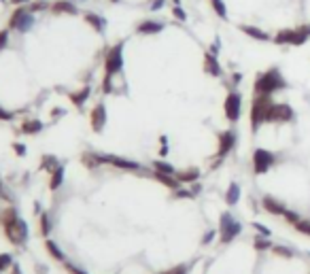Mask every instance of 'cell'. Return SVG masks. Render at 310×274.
Instances as JSON below:
<instances>
[{
    "instance_id": "6da1fadb",
    "label": "cell",
    "mask_w": 310,
    "mask_h": 274,
    "mask_svg": "<svg viewBox=\"0 0 310 274\" xmlns=\"http://www.w3.org/2000/svg\"><path fill=\"white\" fill-rule=\"evenodd\" d=\"M0 223H3V229H5V236L11 244L15 247H21V244L28 240V223L19 217V213L9 206L5 208V213L0 215Z\"/></svg>"
},
{
    "instance_id": "7a4b0ae2",
    "label": "cell",
    "mask_w": 310,
    "mask_h": 274,
    "mask_svg": "<svg viewBox=\"0 0 310 274\" xmlns=\"http://www.w3.org/2000/svg\"><path fill=\"white\" fill-rule=\"evenodd\" d=\"M283 90H287V81L278 66L268 68L265 73H257L255 83H253V96H272Z\"/></svg>"
},
{
    "instance_id": "3957f363",
    "label": "cell",
    "mask_w": 310,
    "mask_h": 274,
    "mask_svg": "<svg viewBox=\"0 0 310 274\" xmlns=\"http://www.w3.org/2000/svg\"><path fill=\"white\" fill-rule=\"evenodd\" d=\"M219 244H230L234 242L242 232V223L238 221L230 210H225L221 217H219Z\"/></svg>"
},
{
    "instance_id": "277c9868",
    "label": "cell",
    "mask_w": 310,
    "mask_h": 274,
    "mask_svg": "<svg viewBox=\"0 0 310 274\" xmlns=\"http://www.w3.org/2000/svg\"><path fill=\"white\" fill-rule=\"evenodd\" d=\"M274 102L272 96H253L251 100V134H257L259 128L265 123V113Z\"/></svg>"
},
{
    "instance_id": "5b68a950",
    "label": "cell",
    "mask_w": 310,
    "mask_h": 274,
    "mask_svg": "<svg viewBox=\"0 0 310 274\" xmlns=\"http://www.w3.org/2000/svg\"><path fill=\"white\" fill-rule=\"evenodd\" d=\"M223 113H225V119L230 123H238L242 117V94L232 90L228 96H225V102H223Z\"/></svg>"
},
{
    "instance_id": "8992f818",
    "label": "cell",
    "mask_w": 310,
    "mask_h": 274,
    "mask_svg": "<svg viewBox=\"0 0 310 274\" xmlns=\"http://www.w3.org/2000/svg\"><path fill=\"white\" fill-rule=\"evenodd\" d=\"M34 24V13L28 7H17L9 17V28L17 32H28Z\"/></svg>"
},
{
    "instance_id": "52a82bcc",
    "label": "cell",
    "mask_w": 310,
    "mask_h": 274,
    "mask_svg": "<svg viewBox=\"0 0 310 274\" xmlns=\"http://www.w3.org/2000/svg\"><path fill=\"white\" fill-rule=\"evenodd\" d=\"M295 113L287 102H272L265 113V123H291Z\"/></svg>"
},
{
    "instance_id": "ba28073f",
    "label": "cell",
    "mask_w": 310,
    "mask_h": 274,
    "mask_svg": "<svg viewBox=\"0 0 310 274\" xmlns=\"http://www.w3.org/2000/svg\"><path fill=\"white\" fill-rule=\"evenodd\" d=\"M123 70V43L113 45L104 55V73L106 75H119Z\"/></svg>"
},
{
    "instance_id": "9c48e42d",
    "label": "cell",
    "mask_w": 310,
    "mask_h": 274,
    "mask_svg": "<svg viewBox=\"0 0 310 274\" xmlns=\"http://www.w3.org/2000/svg\"><path fill=\"white\" fill-rule=\"evenodd\" d=\"M253 172L259 177V175H265V172H270L272 166L276 164V155L272 151H268V149H255L253 151Z\"/></svg>"
},
{
    "instance_id": "30bf717a",
    "label": "cell",
    "mask_w": 310,
    "mask_h": 274,
    "mask_svg": "<svg viewBox=\"0 0 310 274\" xmlns=\"http://www.w3.org/2000/svg\"><path fill=\"white\" fill-rule=\"evenodd\" d=\"M236 142H238V134H236V130H223V132L217 134V153H215V160H223V157H228L234 147H236Z\"/></svg>"
},
{
    "instance_id": "8fae6325",
    "label": "cell",
    "mask_w": 310,
    "mask_h": 274,
    "mask_svg": "<svg viewBox=\"0 0 310 274\" xmlns=\"http://www.w3.org/2000/svg\"><path fill=\"white\" fill-rule=\"evenodd\" d=\"M102 162L104 164H110L119 170H130V172H143V175H153V170H147L145 166H140L138 162L134 160H125V157H119V155H102Z\"/></svg>"
},
{
    "instance_id": "7c38bea8",
    "label": "cell",
    "mask_w": 310,
    "mask_h": 274,
    "mask_svg": "<svg viewBox=\"0 0 310 274\" xmlns=\"http://www.w3.org/2000/svg\"><path fill=\"white\" fill-rule=\"evenodd\" d=\"M106 107H104V102H98L94 109H92V115H90V125H92V130L94 132H98L100 134L102 130H104V125H106Z\"/></svg>"
},
{
    "instance_id": "4fadbf2b",
    "label": "cell",
    "mask_w": 310,
    "mask_h": 274,
    "mask_svg": "<svg viewBox=\"0 0 310 274\" xmlns=\"http://www.w3.org/2000/svg\"><path fill=\"white\" fill-rule=\"evenodd\" d=\"M261 208L265 210V213H270V215H274V217H283V215L289 210L283 202H278L274 196H263L261 198Z\"/></svg>"
},
{
    "instance_id": "5bb4252c",
    "label": "cell",
    "mask_w": 310,
    "mask_h": 274,
    "mask_svg": "<svg viewBox=\"0 0 310 274\" xmlns=\"http://www.w3.org/2000/svg\"><path fill=\"white\" fill-rule=\"evenodd\" d=\"M202 68H204V73H206L208 77H217V79L223 77V66L219 64L217 55L210 53V51L204 53V64H202Z\"/></svg>"
},
{
    "instance_id": "9a60e30c",
    "label": "cell",
    "mask_w": 310,
    "mask_h": 274,
    "mask_svg": "<svg viewBox=\"0 0 310 274\" xmlns=\"http://www.w3.org/2000/svg\"><path fill=\"white\" fill-rule=\"evenodd\" d=\"M166 28L164 22H158V19H145L136 26V32L143 34V36H153V34H160Z\"/></svg>"
},
{
    "instance_id": "2e32d148",
    "label": "cell",
    "mask_w": 310,
    "mask_h": 274,
    "mask_svg": "<svg viewBox=\"0 0 310 274\" xmlns=\"http://www.w3.org/2000/svg\"><path fill=\"white\" fill-rule=\"evenodd\" d=\"M238 30H240L242 34H247V36H251L253 40H259V43L272 40V36L268 34L265 30H261V28H257V26H251V24H240V26H238Z\"/></svg>"
},
{
    "instance_id": "e0dca14e",
    "label": "cell",
    "mask_w": 310,
    "mask_h": 274,
    "mask_svg": "<svg viewBox=\"0 0 310 274\" xmlns=\"http://www.w3.org/2000/svg\"><path fill=\"white\" fill-rule=\"evenodd\" d=\"M274 45H291L295 47V28H283L272 36Z\"/></svg>"
},
{
    "instance_id": "ac0fdd59",
    "label": "cell",
    "mask_w": 310,
    "mask_h": 274,
    "mask_svg": "<svg viewBox=\"0 0 310 274\" xmlns=\"http://www.w3.org/2000/svg\"><path fill=\"white\" fill-rule=\"evenodd\" d=\"M176 179H179V183H183V185H191V183H198L200 181V168H185V170H176V175H174Z\"/></svg>"
},
{
    "instance_id": "d6986e66",
    "label": "cell",
    "mask_w": 310,
    "mask_h": 274,
    "mask_svg": "<svg viewBox=\"0 0 310 274\" xmlns=\"http://www.w3.org/2000/svg\"><path fill=\"white\" fill-rule=\"evenodd\" d=\"M51 11L55 13V15H77L79 9L75 7V3H70V0H58V3L51 5Z\"/></svg>"
},
{
    "instance_id": "ffe728a7",
    "label": "cell",
    "mask_w": 310,
    "mask_h": 274,
    "mask_svg": "<svg viewBox=\"0 0 310 274\" xmlns=\"http://www.w3.org/2000/svg\"><path fill=\"white\" fill-rule=\"evenodd\" d=\"M90 96H92V90L85 85V88H81V90H77V92H70V94H68V100H70V102H73L77 109H83V104L87 102Z\"/></svg>"
},
{
    "instance_id": "44dd1931",
    "label": "cell",
    "mask_w": 310,
    "mask_h": 274,
    "mask_svg": "<svg viewBox=\"0 0 310 274\" xmlns=\"http://www.w3.org/2000/svg\"><path fill=\"white\" fill-rule=\"evenodd\" d=\"M83 19H85V24H90L96 32H104L106 30V19L102 17V15H98V13H85L83 15Z\"/></svg>"
},
{
    "instance_id": "7402d4cb",
    "label": "cell",
    "mask_w": 310,
    "mask_h": 274,
    "mask_svg": "<svg viewBox=\"0 0 310 274\" xmlns=\"http://www.w3.org/2000/svg\"><path fill=\"white\" fill-rule=\"evenodd\" d=\"M151 179H155V181H158V183H162L164 187H168V189H179V179L174 177V175H162V172H155L153 170V175H151Z\"/></svg>"
},
{
    "instance_id": "603a6c76",
    "label": "cell",
    "mask_w": 310,
    "mask_h": 274,
    "mask_svg": "<svg viewBox=\"0 0 310 274\" xmlns=\"http://www.w3.org/2000/svg\"><path fill=\"white\" fill-rule=\"evenodd\" d=\"M238 202H240V185L236 181H232L228 185V192H225V204L228 206H236Z\"/></svg>"
},
{
    "instance_id": "cb8c5ba5",
    "label": "cell",
    "mask_w": 310,
    "mask_h": 274,
    "mask_svg": "<svg viewBox=\"0 0 310 274\" xmlns=\"http://www.w3.org/2000/svg\"><path fill=\"white\" fill-rule=\"evenodd\" d=\"M43 121H40V119H24L21 121V132L24 134H30V136H34V134H38V132H43Z\"/></svg>"
},
{
    "instance_id": "d4e9b609",
    "label": "cell",
    "mask_w": 310,
    "mask_h": 274,
    "mask_svg": "<svg viewBox=\"0 0 310 274\" xmlns=\"http://www.w3.org/2000/svg\"><path fill=\"white\" fill-rule=\"evenodd\" d=\"M81 164H83V166H87L90 170H94V168H98V166L104 164V162H102V155H100V153L85 151V153L81 155Z\"/></svg>"
},
{
    "instance_id": "484cf974",
    "label": "cell",
    "mask_w": 310,
    "mask_h": 274,
    "mask_svg": "<svg viewBox=\"0 0 310 274\" xmlns=\"http://www.w3.org/2000/svg\"><path fill=\"white\" fill-rule=\"evenodd\" d=\"M60 166H62V162H60L55 155H43V157H40V170H45L47 175L55 172Z\"/></svg>"
},
{
    "instance_id": "4316f807",
    "label": "cell",
    "mask_w": 310,
    "mask_h": 274,
    "mask_svg": "<svg viewBox=\"0 0 310 274\" xmlns=\"http://www.w3.org/2000/svg\"><path fill=\"white\" fill-rule=\"evenodd\" d=\"M306 40H310V24H302L295 28V47H302Z\"/></svg>"
},
{
    "instance_id": "83f0119b",
    "label": "cell",
    "mask_w": 310,
    "mask_h": 274,
    "mask_svg": "<svg viewBox=\"0 0 310 274\" xmlns=\"http://www.w3.org/2000/svg\"><path fill=\"white\" fill-rule=\"evenodd\" d=\"M45 249H47V253H49V255L55 259V262H62V264L66 262V255L62 253V249H60V247H58V244H55L53 240H49V238L45 240Z\"/></svg>"
},
{
    "instance_id": "f1b7e54d",
    "label": "cell",
    "mask_w": 310,
    "mask_h": 274,
    "mask_svg": "<svg viewBox=\"0 0 310 274\" xmlns=\"http://www.w3.org/2000/svg\"><path fill=\"white\" fill-rule=\"evenodd\" d=\"M64 183V166H60L55 172H51V179H49V189L51 192H58Z\"/></svg>"
},
{
    "instance_id": "f546056e",
    "label": "cell",
    "mask_w": 310,
    "mask_h": 274,
    "mask_svg": "<svg viewBox=\"0 0 310 274\" xmlns=\"http://www.w3.org/2000/svg\"><path fill=\"white\" fill-rule=\"evenodd\" d=\"M151 168H153L155 172H162V175H176V168H174L172 164L164 162V160H155V162L151 164Z\"/></svg>"
},
{
    "instance_id": "4dcf8cb0",
    "label": "cell",
    "mask_w": 310,
    "mask_h": 274,
    "mask_svg": "<svg viewBox=\"0 0 310 274\" xmlns=\"http://www.w3.org/2000/svg\"><path fill=\"white\" fill-rule=\"evenodd\" d=\"M272 247H274V244L270 242V238H268V236L257 234L255 238H253V249H255V251H270Z\"/></svg>"
},
{
    "instance_id": "1f68e13d",
    "label": "cell",
    "mask_w": 310,
    "mask_h": 274,
    "mask_svg": "<svg viewBox=\"0 0 310 274\" xmlns=\"http://www.w3.org/2000/svg\"><path fill=\"white\" fill-rule=\"evenodd\" d=\"M51 229H53V219H51V215H49V213H40V234L47 238V236L51 234Z\"/></svg>"
},
{
    "instance_id": "d6a6232c",
    "label": "cell",
    "mask_w": 310,
    "mask_h": 274,
    "mask_svg": "<svg viewBox=\"0 0 310 274\" xmlns=\"http://www.w3.org/2000/svg\"><path fill=\"white\" fill-rule=\"evenodd\" d=\"M210 7H213V11L217 13L219 19H228V7H225L223 0H208Z\"/></svg>"
},
{
    "instance_id": "836d02e7",
    "label": "cell",
    "mask_w": 310,
    "mask_h": 274,
    "mask_svg": "<svg viewBox=\"0 0 310 274\" xmlns=\"http://www.w3.org/2000/svg\"><path fill=\"white\" fill-rule=\"evenodd\" d=\"M274 255H278V257H285V259H291L293 255H295V251L293 249H289V247H283V244H274V247L270 249Z\"/></svg>"
},
{
    "instance_id": "e575fe53",
    "label": "cell",
    "mask_w": 310,
    "mask_h": 274,
    "mask_svg": "<svg viewBox=\"0 0 310 274\" xmlns=\"http://www.w3.org/2000/svg\"><path fill=\"white\" fill-rule=\"evenodd\" d=\"M13 264H15V259H13L9 253H0V272H5L9 270Z\"/></svg>"
},
{
    "instance_id": "d590c367",
    "label": "cell",
    "mask_w": 310,
    "mask_h": 274,
    "mask_svg": "<svg viewBox=\"0 0 310 274\" xmlns=\"http://www.w3.org/2000/svg\"><path fill=\"white\" fill-rule=\"evenodd\" d=\"M28 9H30L32 13H38V11H47V9H51V7H49L47 0H34V3L28 5Z\"/></svg>"
},
{
    "instance_id": "8d00e7d4",
    "label": "cell",
    "mask_w": 310,
    "mask_h": 274,
    "mask_svg": "<svg viewBox=\"0 0 310 274\" xmlns=\"http://www.w3.org/2000/svg\"><path fill=\"white\" fill-rule=\"evenodd\" d=\"M172 198H174V200H183V198H185V200H193L195 196H193V192H191V187H189V189H181V187H179V189H174Z\"/></svg>"
},
{
    "instance_id": "74e56055",
    "label": "cell",
    "mask_w": 310,
    "mask_h": 274,
    "mask_svg": "<svg viewBox=\"0 0 310 274\" xmlns=\"http://www.w3.org/2000/svg\"><path fill=\"white\" fill-rule=\"evenodd\" d=\"M293 227L298 229L300 234H304V236H310V219H300V221L295 223Z\"/></svg>"
},
{
    "instance_id": "f35d334b",
    "label": "cell",
    "mask_w": 310,
    "mask_h": 274,
    "mask_svg": "<svg viewBox=\"0 0 310 274\" xmlns=\"http://www.w3.org/2000/svg\"><path fill=\"white\" fill-rule=\"evenodd\" d=\"M215 236H219V229H208V232H204V236H202L200 244H202V247H208V244L215 240Z\"/></svg>"
},
{
    "instance_id": "ab89813d",
    "label": "cell",
    "mask_w": 310,
    "mask_h": 274,
    "mask_svg": "<svg viewBox=\"0 0 310 274\" xmlns=\"http://www.w3.org/2000/svg\"><path fill=\"white\" fill-rule=\"evenodd\" d=\"M172 17L176 22H187V13H185L183 7H172Z\"/></svg>"
},
{
    "instance_id": "60d3db41",
    "label": "cell",
    "mask_w": 310,
    "mask_h": 274,
    "mask_svg": "<svg viewBox=\"0 0 310 274\" xmlns=\"http://www.w3.org/2000/svg\"><path fill=\"white\" fill-rule=\"evenodd\" d=\"M64 268H66V272H68V274H87V272L83 270V268L75 266L73 262H68V259H66V262H64Z\"/></svg>"
},
{
    "instance_id": "b9f144b4",
    "label": "cell",
    "mask_w": 310,
    "mask_h": 274,
    "mask_svg": "<svg viewBox=\"0 0 310 274\" xmlns=\"http://www.w3.org/2000/svg\"><path fill=\"white\" fill-rule=\"evenodd\" d=\"M283 219H285V221H287L289 225H295V223H298V221H300L302 217H300L298 213H293V210H287V213L283 215Z\"/></svg>"
},
{
    "instance_id": "7bdbcfd3",
    "label": "cell",
    "mask_w": 310,
    "mask_h": 274,
    "mask_svg": "<svg viewBox=\"0 0 310 274\" xmlns=\"http://www.w3.org/2000/svg\"><path fill=\"white\" fill-rule=\"evenodd\" d=\"M251 227H255V229H257V234H261V236H268V238H270V229H268L263 223H259V221H253V223H251Z\"/></svg>"
},
{
    "instance_id": "ee69618b",
    "label": "cell",
    "mask_w": 310,
    "mask_h": 274,
    "mask_svg": "<svg viewBox=\"0 0 310 274\" xmlns=\"http://www.w3.org/2000/svg\"><path fill=\"white\" fill-rule=\"evenodd\" d=\"M185 272H189V266H174V268L164 270V272H160V274H185Z\"/></svg>"
},
{
    "instance_id": "f6af8a7d",
    "label": "cell",
    "mask_w": 310,
    "mask_h": 274,
    "mask_svg": "<svg viewBox=\"0 0 310 274\" xmlns=\"http://www.w3.org/2000/svg\"><path fill=\"white\" fill-rule=\"evenodd\" d=\"M9 45V30H0V51Z\"/></svg>"
},
{
    "instance_id": "bcb514c9",
    "label": "cell",
    "mask_w": 310,
    "mask_h": 274,
    "mask_svg": "<svg viewBox=\"0 0 310 274\" xmlns=\"http://www.w3.org/2000/svg\"><path fill=\"white\" fill-rule=\"evenodd\" d=\"M13 117H15V113H11V111H5L3 107H0V121H11Z\"/></svg>"
},
{
    "instance_id": "7dc6e473",
    "label": "cell",
    "mask_w": 310,
    "mask_h": 274,
    "mask_svg": "<svg viewBox=\"0 0 310 274\" xmlns=\"http://www.w3.org/2000/svg\"><path fill=\"white\" fill-rule=\"evenodd\" d=\"M13 151H15L19 157H24L26 155V145L24 142H13Z\"/></svg>"
},
{
    "instance_id": "c3c4849f",
    "label": "cell",
    "mask_w": 310,
    "mask_h": 274,
    "mask_svg": "<svg viewBox=\"0 0 310 274\" xmlns=\"http://www.w3.org/2000/svg\"><path fill=\"white\" fill-rule=\"evenodd\" d=\"M166 5V0H151V5H149V9L151 11H160L162 7Z\"/></svg>"
},
{
    "instance_id": "681fc988",
    "label": "cell",
    "mask_w": 310,
    "mask_h": 274,
    "mask_svg": "<svg viewBox=\"0 0 310 274\" xmlns=\"http://www.w3.org/2000/svg\"><path fill=\"white\" fill-rule=\"evenodd\" d=\"M219 47H221V38L217 36V38H215V43L210 45V53H215V55H217V53H219Z\"/></svg>"
},
{
    "instance_id": "f907efd6",
    "label": "cell",
    "mask_w": 310,
    "mask_h": 274,
    "mask_svg": "<svg viewBox=\"0 0 310 274\" xmlns=\"http://www.w3.org/2000/svg\"><path fill=\"white\" fill-rule=\"evenodd\" d=\"M9 274H24V270H21V266L15 262V264H13V266L9 268Z\"/></svg>"
},
{
    "instance_id": "816d5d0a",
    "label": "cell",
    "mask_w": 310,
    "mask_h": 274,
    "mask_svg": "<svg viewBox=\"0 0 310 274\" xmlns=\"http://www.w3.org/2000/svg\"><path fill=\"white\" fill-rule=\"evenodd\" d=\"M11 5L13 7H28V5H30V0H11Z\"/></svg>"
},
{
    "instance_id": "f5cc1de1",
    "label": "cell",
    "mask_w": 310,
    "mask_h": 274,
    "mask_svg": "<svg viewBox=\"0 0 310 274\" xmlns=\"http://www.w3.org/2000/svg\"><path fill=\"white\" fill-rule=\"evenodd\" d=\"M62 115H66V111H64V109H60V107H58V109H55V111H53V113H51V117H53V119H58V117H62Z\"/></svg>"
},
{
    "instance_id": "db71d44e",
    "label": "cell",
    "mask_w": 310,
    "mask_h": 274,
    "mask_svg": "<svg viewBox=\"0 0 310 274\" xmlns=\"http://www.w3.org/2000/svg\"><path fill=\"white\" fill-rule=\"evenodd\" d=\"M240 81H242V75H240V73H232V83H234V85H238Z\"/></svg>"
},
{
    "instance_id": "11a10c76",
    "label": "cell",
    "mask_w": 310,
    "mask_h": 274,
    "mask_svg": "<svg viewBox=\"0 0 310 274\" xmlns=\"http://www.w3.org/2000/svg\"><path fill=\"white\" fill-rule=\"evenodd\" d=\"M36 272H38V274H45V272H47V268H45L43 264H36Z\"/></svg>"
},
{
    "instance_id": "9f6ffc18",
    "label": "cell",
    "mask_w": 310,
    "mask_h": 274,
    "mask_svg": "<svg viewBox=\"0 0 310 274\" xmlns=\"http://www.w3.org/2000/svg\"><path fill=\"white\" fill-rule=\"evenodd\" d=\"M160 155H162V157H166V155H168V145H162V149H160Z\"/></svg>"
},
{
    "instance_id": "6f0895ef",
    "label": "cell",
    "mask_w": 310,
    "mask_h": 274,
    "mask_svg": "<svg viewBox=\"0 0 310 274\" xmlns=\"http://www.w3.org/2000/svg\"><path fill=\"white\" fill-rule=\"evenodd\" d=\"M172 7H181V0H172Z\"/></svg>"
},
{
    "instance_id": "680465c9",
    "label": "cell",
    "mask_w": 310,
    "mask_h": 274,
    "mask_svg": "<svg viewBox=\"0 0 310 274\" xmlns=\"http://www.w3.org/2000/svg\"><path fill=\"white\" fill-rule=\"evenodd\" d=\"M0 192H3V179H0Z\"/></svg>"
},
{
    "instance_id": "91938a15",
    "label": "cell",
    "mask_w": 310,
    "mask_h": 274,
    "mask_svg": "<svg viewBox=\"0 0 310 274\" xmlns=\"http://www.w3.org/2000/svg\"><path fill=\"white\" fill-rule=\"evenodd\" d=\"M110 3H119V0H110Z\"/></svg>"
},
{
    "instance_id": "94428289",
    "label": "cell",
    "mask_w": 310,
    "mask_h": 274,
    "mask_svg": "<svg viewBox=\"0 0 310 274\" xmlns=\"http://www.w3.org/2000/svg\"><path fill=\"white\" fill-rule=\"evenodd\" d=\"M81 3H83V0H81Z\"/></svg>"
},
{
    "instance_id": "6125c7cd",
    "label": "cell",
    "mask_w": 310,
    "mask_h": 274,
    "mask_svg": "<svg viewBox=\"0 0 310 274\" xmlns=\"http://www.w3.org/2000/svg\"><path fill=\"white\" fill-rule=\"evenodd\" d=\"M185 274H187V272H185Z\"/></svg>"
}]
</instances>
